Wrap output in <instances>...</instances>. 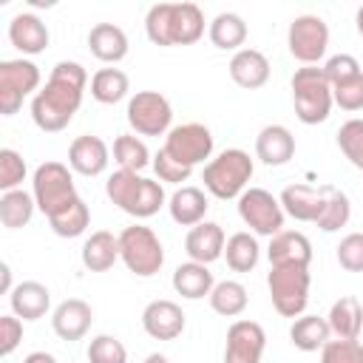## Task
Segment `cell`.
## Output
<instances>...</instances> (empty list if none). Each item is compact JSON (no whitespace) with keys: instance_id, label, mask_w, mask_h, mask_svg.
Segmentation results:
<instances>
[{"instance_id":"51","label":"cell","mask_w":363,"mask_h":363,"mask_svg":"<svg viewBox=\"0 0 363 363\" xmlns=\"http://www.w3.org/2000/svg\"><path fill=\"white\" fill-rule=\"evenodd\" d=\"M354 26H357V34L363 37V6L357 9V14H354Z\"/></svg>"},{"instance_id":"18","label":"cell","mask_w":363,"mask_h":363,"mask_svg":"<svg viewBox=\"0 0 363 363\" xmlns=\"http://www.w3.org/2000/svg\"><path fill=\"white\" fill-rule=\"evenodd\" d=\"M91 323H94V309L82 298L62 301L54 309V315H51V329H54V335L60 340H79V337H85Z\"/></svg>"},{"instance_id":"42","label":"cell","mask_w":363,"mask_h":363,"mask_svg":"<svg viewBox=\"0 0 363 363\" xmlns=\"http://www.w3.org/2000/svg\"><path fill=\"white\" fill-rule=\"evenodd\" d=\"M320 363H363V343L360 340H329L320 349Z\"/></svg>"},{"instance_id":"27","label":"cell","mask_w":363,"mask_h":363,"mask_svg":"<svg viewBox=\"0 0 363 363\" xmlns=\"http://www.w3.org/2000/svg\"><path fill=\"white\" fill-rule=\"evenodd\" d=\"M119 261V235L96 230L82 244V267L91 272H108Z\"/></svg>"},{"instance_id":"10","label":"cell","mask_w":363,"mask_h":363,"mask_svg":"<svg viewBox=\"0 0 363 363\" xmlns=\"http://www.w3.org/2000/svg\"><path fill=\"white\" fill-rule=\"evenodd\" d=\"M238 216L241 221L255 233V235H278L284 230V207L281 201L264 190V187H247L241 196H238Z\"/></svg>"},{"instance_id":"7","label":"cell","mask_w":363,"mask_h":363,"mask_svg":"<svg viewBox=\"0 0 363 363\" xmlns=\"http://www.w3.org/2000/svg\"><path fill=\"white\" fill-rule=\"evenodd\" d=\"M119 258L122 264L139 275V278H150L162 269L164 264V247L159 241V235L145 227V224H130L119 233Z\"/></svg>"},{"instance_id":"19","label":"cell","mask_w":363,"mask_h":363,"mask_svg":"<svg viewBox=\"0 0 363 363\" xmlns=\"http://www.w3.org/2000/svg\"><path fill=\"white\" fill-rule=\"evenodd\" d=\"M224 244H227V235H224L221 224L201 221V224L190 227V233L184 238V252L190 255V261L213 264V261H218L224 255Z\"/></svg>"},{"instance_id":"40","label":"cell","mask_w":363,"mask_h":363,"mask_svg":"<svg viewBox=\"0 0 363 363\" xmlns=\"http://www.w3.org/2000/svg\"><path fill=\"white\" fill-rule=\"evenodd\" d=\"M88 363H128V349L113 335H96L88 343Z\"/></svg>"},{"instance_id":"8","label":"cell","mask_w":363,"mask_h":363,"mask_svg":"<svg viewBox=\"0 0 363 363\" xmlns=\"http://www.w3.org/2000/svg\"><path fill=\"white\" fill-rule=\"evenodd\" d=\"M309 267H269L267 286L275 312L284 318H301L309 303Z\"/></svg>"},{"instance_id":"12","label":"cell","mask_w":363,"mask_h":363,"mask_svg":"<svg viewBox=\"0 0 363 363\" xmlns=\"http://www.w3.org/2000/svg\"><path fill=\"white\" fill-rule=\"evenodd\" d=\"M40 88V68L31 60H3L0 62V113L14 116L28 94Z\"/></svg>"},{"instance_id":"30","label":"cell","mask_w":363,"mask_h":363,"mask_svg":"<svg viewBox=\"0 0 363 363\" xmlns=\"http://www.w3.org/2000/svg\"><path fill=\"white\" fill-rule=\"evenodd\" d=\"M207 34H210V43L216 48H221V51H241V45L247 43V23L235 11H221V14L213 17Z\"/></svg>"},{"instance_id":"21","label":"cell","mask_w":363,"mask_h":363,"mask_svg":"<svg viewBox=\"0 0 363 363\" xmlns=\"http://www.w3.org/2000/svg\"><path fill=\"white\" fill-rule=\"evenodd\" d=\"M230 77L238 88H247V91H255V88H264L267 79H269V60L264 51L258 48H241L233 54L230 60Z\"/></svg>"},{"instance_id":"26","label":"cell","mask_w":363,"mask_h":363,"mask_svg":"<svg viewBox=\"0 0 363 363\" xmlns=\"http://www.w3.org/2000/svg\"><path fill=\"white\" fill-rule=\"evenodd\" d=\"M326 323H329V329H332L335 337H340V340H357L360 332H363V306H360V301L354 295H340L332 303V309L326 315Z\"/></svg>"},{"instance_id":"45","label":"cell","mask_w":363,"mask_h":363,"mask_svg":"<svg viewBox=\"0 0 363 363\" xmlns=\"http://www.w3.org/2000/svg\"><path fill=\"white\" fill-rule=\"evenodd\" d=\"M337 264L346 272H363V233H349L337 244Z\"/></svg>"},{"instance_id":"43","label":"cell","mask_w":363,"mask_h":363,"mask_svg":"<svg viewBox=\"0 0 363 363\" xmlns=\"http://www.w3.org/2000/svg\"><path fill=\"white\" fill-rule=\"evenodd\" d=\"M332 99H335V105L340 111H349V113L363 111V74H357V77L335 85L332 88Z\"/></svg>"},{"instance_id":"5","label":"cell","mask_w":363,"mask_h":363,"mask_svg":"<svg viewBox=\"0 0 363 363\" xmlns=\"http://www.w3.org/2000/svg\"><path fill=\"white\" fill-rule=\"evenodd\" d=\"M292 102H295V116L303 125H318L329 119L335 99L323 68L303 65L292 74Z\"/></svg>"},{"instance_id":"38","label":"cell","mask_w":363,"mask_h":363,"mask_svg":"<svg viewBox=\"0 0 363 363\" xmlns=\"http://www.w3.org/2000/svg\"><path fill=\"white\" fill-rule=\"evenodd\" d=\"M88 221H91V210H88V204H85L82 199L71 201L65 210H60L57 216L48 218L51 230H54L60 238H77V235H82L85 227H88Z\"/></svg>"},{"instance_id":"24","label":"cell","mask_w":363,"mask_h":363,"mask_svg":"<svg viewBox=\"0 0 363 363\" xmlns=\"http://www.w3.org/2000/svg\"><path fill=\"white\" fill-rule=\"evenodd\" d=\"M11 312L20 320H40L51 306V292L40 281H20L9 295Z\"/></svg>"},{"instance_id":"9","label":"cell","mask_w":363,"mask_h":363,"mask_svg":"<svg viewBox=\"0 0 363 363\" xmlns=\"http://www.w3.org/2000/svg\"><path fill=\"white\" fill-rule=\"evenodd\" d=\"M128 125L139 136H167L173 122V108L159 91H136L128 99Z\"/></svg>"},{"instance_id":"37","label":"cell","mask_w":363,"mask_h":363,"mask_svg":"<svg viewBox=\"0 0 363 363\" xmlns=\"http://www.w3.org/2000/svg\"><path fill=\"white\" fill-rule=\"evenodd\" d=\"M113 159H116L119 170H133V173L145 170L153 162L147 145L133 133H122L113 139Z\"/></svg>"},{"instance_id":"22","label":"cell","mask_w":363,"mask_h":363,"mask_svg":"<svg viewBox=\"0 0 363 363\" xmlns=\"http://www.w3.org/2000/svg\"><path fill=\"white\" fill-rule=\"evenodd\" d=\"M9 40L23 54H43L48 48L51 34H48V26L37 14L23 11V14H14L11 17V23H9Z\"/></svg>"},{"instance_id":"3","label":"cell","mask_w":363,"mask_h":363,"mask_svg":"<svg viewBox=\"0 0 363 363\" xmlns=\"http://www.w3.org/2000/svg\"><path fill=\"white\" fill-rule=\"evenodd\" d=\"M108 199L133 218H150L164 204V187L133 170H116L105 182Z\"/></svg>"},{"instance_id":"36","label":"cell","mask_w":363,"mask_h":363,"mask_svg":"<svg viewBox=\"0 0 363 363\" xmlns=\"http://www.w3.org/2000/svg\"><path fill=\"white\" fill-rule=\"evenodd\" d=\"M250 303L247 286L241 281H218L210 292V306L213 312L224 315V318H238Z\"/></svg>"},{"instance_id":"35","label":"cell","mask_w":363,"mask_h":363,"mask_svg":"<svg viewBox=\"0 0 363 363\" xmlns=\"http://www.w3.org/2000/svg\"><path fill=\"white\" fill-rule=\"evenodd\" d=\"M224 258H227V267L233 272H250V269H255V264L261 258V247H258L255 235L233 233L224 244Z\"/></svg>"},{"instance_id":"6","label":"cell","mask_w":363,"mask_h":363,"mask_svg":"<svg viewBox=\"0 0 363 363\" xmlns=\"http://www.w3.org/2000/svg\"><path fill=\"white\" fill-rule=\"evenodd\" d=\"M31 196L37 201V210L45 218L57 216L60 210H65L71 201L79 199V193L74 187V176H71L68 164H62V162H43L34 170Z\"/></svg>"},{"instance_id":"39","label":"cell","mask_w":363,"mask_h":363,"mask_svg":"<svg viewBox=\"0 0 363 363\" xmlns=\"http://www.w3.org/2000/svg\"><path fill=\"white\" fill-rule=\"evenodd\" d=\"M337 147L354 167L363 170V119L354 116L337 128Z\"/></svg>"},{"instance_id":"34","label":"cell","mask_w":363,"mask_h":363,"mask_svg":"<svg viewBox=\"0 0 363 363\" xmlns=\"http://www.w3.org/2000/svg\"><path fill=\"white\" fill-rule=\"evenodd\" d=\"M349 216H352V204H349V196L332 184L323 187V210L318 216V227L323 233H337L340 227L349 224Z\"/></svg>"},{"instance_id":"31","label":"cell","mask_w":363,"mask_h":363,"mask_svg":"<svg viewBox=\"0 0 363 363\" xmlns=\"http://www.w3.org/2000/svg\"><path fill=\"white\" fill-rule=\"evenodd\" d=\"M329 335H332V329H329L326 318H320V315H301L289 326V340L301 352H318V349H323L329 343Z\"/></svg>"},{"instance_id":"17","label":"cell","mask_w":363,"mask_h":363,"mask_svg":"<svg viewBox=\"0 0 363 363\" xmlns=\"http://www.w3.org/2000/svg\"><path fill=\"white\" fill-rule=\"evenodd\" d=\"M269 267H309L312 264V244L298 230H281L269 238L267 247Z\"/></svg>"},{"instance_id":"2","label":"cell","mask_w":363,"mask_h":363,"mask_svg":"<svg viewBox=\"0 0 363 363\" xmlns=\"http://www.w3.org/2000/svg\"><path fill=\"white\" fill-rule=\"evenodd\" d=\"M145 31L153 45H193L204 34V14L196 3H156L147 9Z\"/></svg>"},{"instance_id":"20","label":"cell","mask_w":363,"mask_h":363,"mask_svg":"<svg viewBox=\"0 0 363 363\" xmlns=\"http://www.w3.org/2000/svg\"><path fill=\"white\" fill-rule=\"evenodd\" d=\"M255 156L269 164V167H281L295 156V136L286 125H267L258 130L255 136Z\"/></svg>"},{"instance_id":"33","label":"cell","mask_w":363,"mask_h":363,"mask_svg":"<svg viewBox=\"0 0 363 363\" xmlns=\"http://www.w3.org/2000/svg\"><path fill=\"white\" fill-rule=\"evenodd\" d=\"M34 210H37L34 196L26 193V190H20V187L0 196V221H3L6 230H20V227H26V224L31 221Z\"/></svg>"},{"instance_id":"13","label":"cell","mask_w":363,"mask_h":363,"mask_svg":"<svg viewBox=\"0 0 363 363\" xmlns=\"http://www.w3.org/2000/svg\"><path fill=\"white\" fill-rule=\"evenodd\" d=\"M162 150L173 162L184 164V167H196V164H201L204 159L213 156V133L201 122H184V125L170 128V133L164 136Z\"/></svg>"},{"instance_id":"14","label":"cell","mask_w":363,"mask_h":363,"mask_svg":"<svg viewBox=\"0 0 363 363\" xmlns=\"http://www.w3.org/2000/svg\"><path fill=\"white\" fill-rule=\"evenodd\" d=\"M267 349V332L255 320H235L227 329L224 363H261Z\"/></svg>"},{"instance_id":"29","label":"cell","mask_w":363,"mask_h":363,"mask_svg":"<svg viewBox=\"0 0 363 363\" xmlns=\"http://www.w3.org/2000/svg\"><path fill=\"white\" fill-rule=\"evenodd\" d=\"M213 286H216V281H213V272L207 269V264L187 261L173 269V289L187 301H199L204 295L210 298Z\"/></svg>"},{"instance_id":"44","label":"cell","mask_w":363,"mask_h":363,"mask_svg":"<svg viewBox=\"0 0 363 363\" xmlns=\"http://www.w3.org/2000/svg\"><path fill=\"white\" fill-rule=\"evenodd\" d=\"M320 68H323V74H326V79H329L332 88L340 85V82H346V79H352V77H357V74H363L357 57H352V54H335Z\"/></svg>"},{"instance_id":"47","label":"cell","mask_w":363,"mask_h":363,"mask_svg":"<svg viewBox=\"0 0 363 363\" xmlns=\"http://www.w3.org/2000/svg\"><path fill=\"white\" fill-rule=\"evenodd\" d=\"M23 340V320L17 315H0V357H9Z\"/></svg>"},{"instance_id":"15","label":"cell","mask_w":363,"mask_h":363,"mask_svg":"<svg viewBox=\"0 0 363 363\" xmlns=\"http://www.w3.org/2000/svg\"><path fill=\"white\" fill-rule=\"evenodd\" d=\"M184 312L176 301L156 298L142 309V329L153 340H176L184 332Z\"/></svg>"},{"instance_id":"16","label":"cell","mask_w":363,"mask_h":363,"mask_svg":"<svg viewBox=\"0 0 363 363\" xmlns=\"http://www.w3.org/2000/svg\"><path fill=\"white\" fill-rule=\"evenodd\" d=\"M108 162H111V150L94 133L77 136L68 147V167L79 176H99V173H105Z\"/></svg>"},{"instance_id":"11","label":"cell","mask_w":363,"mask_h":363,"mask_svg":"<svg viewBox=\"0 0 363 363\" xmlns=\"http://www.w3.org/2000/svg\"><path fill=\"white\" fill-rule=\"evenodd\" d=\"M289 54L303 65H318L329 48V26L318 14H298L286 31Z\"/></svg>"},{"instance_id":"25","label":"cell","mask_w":363,"mask_h":363,"mask_svg":"<svg viewBox=\"0 0 363 363\" xmlns=\"http://www.w3.org/2000/svg\"><path fill=\"white\" fill-rule=\"evenodd\" d=\"M88 48L99 62H119L128 57V34L113 23H96L88 31Z\"/></svg>"},{"instance_id":"50","label":"cell","mask_w":363,"mask_h":363,"mask_svg":"<svg viewBox=\"0 0 363 363\" xmlns=\"http://www.w3.org/2000/svg\"><path fill=\"white\" fill-rule=\"evenodd\" d=\"M145 363H170V360H167L164 354H159V352H153V354H147V357H145Z\"/></svg>"},{"instance_id":"49","label":"cell","mask_w":363,"mask_h":363,"mask_svg":"<svg viewBox=\"0 0 363 363\" xmlns=\"http://www.w3.org/2000/svg\"><path fill=\"white\" fill-rule=\"evenodd\" d=\"M0 272H3V286H0V289H3L6 295H11V289H14V286H11V267H9V264H3V267H0Z\"/></svg>"},{"instance_id":"41","label":"cell","mask_w":363,"mask_h":363,"mask_svg":"<svg viewBox=\"0 0 363 363\" xmlns=\"http://www.w3.org/2000/svg\"><path fill=\"white\" fill-rule=\"evenodd\" d=\"M26 179V159L11 150V147H3L0 150V190L9 193V190H17Z\"/></svg>"},{"instance_id":"1","label":"cell","mask_w":363,"mask_h":363,"mask_svg":"<svg viewBox=\"0 0 363 363\" xmlns=\"http://www.w3.org/2000/svg\"><path fill=\"white\" fill-rule=\"evenodd\" d=\"M85 85H88V71L79 62H74V60L57 62L51 68L45 85L31 99L34 125L45 133H57V130L68 128V122L74 119V113L82 105Z\"/></svg>"},{"instance_id":"23","label":"cell","mask_w":363,"mask_h":363,"mask_svg":"<svg viewBox=\"0 0 363 363\" xmlns=\"http://www.w3.org/2000/svg\"><path fill=\"white\" fill-rule=\"evenodd\" d=\"M281 207L286 216L295 221H318L323 210V187H309V184H289L278 196Z\"/></svg>"},{"instance_id":"46","label":"cell","mask_w":363,"mask_h":363,"mask_svg":"<svg viewBox=\"0 0 363 363\" xmlns=\"http://www.w3.org/2000/svg\"><path fill=\"white\" fill-rule=\"evenodd\" d=\"M153 170H156V176H159V182H170V184H182V182H187L190 179V173H193V167H184V164H179V162H173L164 150H159L156 156H153Z\"/></svg>"},{"instance_id":"32","label":"cell","mask_w":363,"mask_h":363,"mask_svg":"<svg viewBox=\"0 0 363 363\" xmlns=\"http://www.w3.org/2000/svg\"><path fill=\"white\" fill-rule=\"evenodd\" d=\"M130 91V79L122 68H99L91 77V96L102 105H116L128 96Z\"/></svg>"},{"instance_id":"4","label":"cell","mask_w":363,"mask_h":363,"mask_svg":"<svg viewBox=\"0 0 363 363\" xmlns=\"http://www.w3.org/2000/svg\"><path fill=\"white\" fill-rule=\"evenodd\" d=\"M252 159L247 150L241 147H227L221 150L216 159H210L201 170V182H204V190L221 201H230V199H238L250 179H252Z\"/></svg>"},{"instance_id":"28","label":"cell","mask_w":363,"mask_h":363,"mask_svg":"<svg viewBox=\"0 0 363 363\" xmlns=\"http://www.w3.org/2000/svg\"><path fill=\"white\" fill-rule=\"evenodd\" d=\"M207 207H210V204H207L204 190H199V187H193V184L179 187V190L170 196V204H167L170 218H173L176 224H182V227H196V224H201L204 216H207Z\"/></svg>"},{"instance_id":"48","label":"cell","mask_w":363,"mask_h":363,"mask_svg":"<svg viewBox=\"0 0 363 363\" xmlns=\"http://www.w3.org/2000/svg\"><path fill=\"white\" fill-rule=\"evenodd\" d=\"M23 363H57V357L48 352H31V354H26Z\"/></svg>"}]
</instances>
